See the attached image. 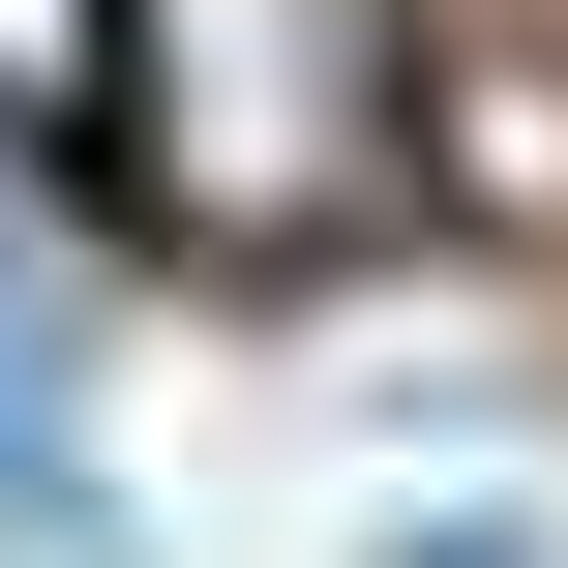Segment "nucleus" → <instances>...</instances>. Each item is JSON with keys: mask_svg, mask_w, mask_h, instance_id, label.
Returning a JSON list of instances; mask_svg holds the SVG:
<instances>
[{"mask_svg": "<svg viewBox=\"0 0 568 568\" xmlns=\"http://www.w3.org/2000/svg\"><path fill=\"white\" fill-rule=\"evenodd\" d=\"M90 90V0H0V120H60Z\"/></svg>", "mask_w": 568, "mask_h": 568, "instance_id": "obj_3", "label": "nucleus"}, {"mask_svg": "<svg viewBox=\"0 0 568 568\" xmlns=\"http://www.w3.org/2000/svg\"><path fill=\"white\" fill-rule=\"evenodd\" d=\"M359 568H568V539H539V509H389Z\"/></svg>", "mask_w": 568, "mask_h": 568, "instance_id": "obj_2", "label": "nucleus"}, {"mask_svg": "<svg viewBox=\"0 0 568 568\" xmlns=\"http://www.w3.org/2000/svg\"><path fill=\"white\" fill-rule=\"evenodd\" d=\"M120 120H150V180H180L210 240H329V210L389 180L419 60H389V0H150V30H120Z\"/></svg>", "mask_w": 568, "mask_h": 568, "instance_id": "obj_1", "label": "nucleus"}]
</instances>
